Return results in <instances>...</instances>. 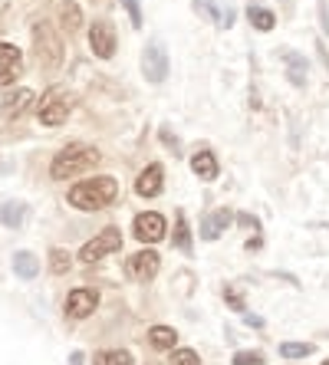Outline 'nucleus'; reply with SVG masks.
<instances>
[{"mask_svg":"<svg viewBox=\"0 0 329 365\" xmlns=\"http://www.w3.org/2000/svg\"><path fill=\"white\" fill-rule=\"evenodd\" d=\"M191 171H194V175H198L201 181H214L221 168H218V158H214L211 152H198V155L191 158Z\"/></svg>","mask_w":329,"mask_h":365,"instance_id":"a211bd4d","label":"nucleus"},{"mask_svg":"<svg viewBox=\"0 0 329 365\" xmlns=\"http://www.w3.org/2000/svg\"><path fill=\"white\" fill-rule=\"evenodd\" d=\"M122 7L128 10V20L136 30H142V7H138V0H122Z\"/></svg>","mask_w":329,"mask_h":365,"instance_id":"c85d7f7f","label":"nucleus"},{"mask_svg":"<svg viewBox=\"0 0 329 365\" xmlns=\"http://www.w3.org/2000/svg\"><path fill=\"white\" fill-rule=\"evenodd\" d=\"M34 99H36V96L30 93V89H20L17 96H10V99H4L0 112H4L7 119H20V115H24V112L30 109V106H34Z\"/></svg>","mask_w":329,"mask_h":365,"instance_id":"dca6fc26","label":"nucleus"},{"mask_svg":"<svg viewBox=\"0 0 329 365\" xmlns=\"http://www.w3.org/2000/svg\"><path fill=\"white\" fill-rule=\"evenodd\" d=\"M14 273H17L20 280H34L36 273H40V257H34L30 250H17L14 254Z\"/></svg>","mask_w":329,"mask_h":365,"instance_id":"f3484780","label":"nucleus"},{"mask_svg":"<svg viewBox=\"0 0 329 365\" xmlns=\"http://www.w3.org/2000/svg\"><path fill=\"white\" fill-rule=\"evenodd\" d=\"M194 10L211 20L214 26H224V30L234 26V17H237L234 0H194Z\"/></svg>","mask_w":329,"mask_h":365,"instance_id":"0eeeda50","label":"nucleus"},{"mask_svg":"<svg viewBox=\"0 0 329 365\" xmlns=\"http://www.w3.org/2000/svg\"><path fill=\"white\" fill-rule=\"evenodd\" d=\"M323 365H329V359H326V362H323Z\"/></svg>","mask_w":329,"mask_h":365,"instance_id":"c9c22d12","label":"nucleus"},{"mask_svg":"<svg viewBox=\"0 0 329 365\" xmlns=\"http://www.w3.org/2000/svg\"><path fill=\"white\" fill-rule=\"evenodd\" d=\"M148 342H152L155 349H161V352H171L178 342V332L171 329V326H152V329H148Z\"/></svg>","mask_w":329,"mask_h":365,"instance_id":"6ab92c4d","label":"nucleus"},{"mask_svg":"<svg viewBox=\"0 0 329 365\" xmlns=\"http://www.w3.org/2000/svg\"><path fill=\"white\" fill-rule=\"evenodd\" d=\"M280 356L283 359H306V356H313V342H283V346H280Z\"/></svg>","mask_w":329,"mask_h":365,"instance_id":"b1692460","label":"nucleus"},{"mask_svg":"<svg viewBox=\"0 0 329 365\" xmlns=\"http://www.w3.org/2000/svg\"><path fill=\"white\" fill-rule=\"evenodd\" d=\"M175 244L181 250H191V234H188V224H185V214H178V224H175Z\"/></svg>","mask_w":329,"mask_h":365,"instance_id":"a878e982","label":"nucleus"},{"mask_svg":"<svg viewBox=\"0 0 329 365\" xmlns=\"http://www.w3.org/2000/svg\"><path fill=\"white\" fill-rule=\"evenodd\" d=\"M231 221H234V214H231L228 207H218V211L204 214V221H201V237H204V240H218L221 234L228 230Z\"/></svg>","mask_w":329,"mask_h":365,"instance_id":"ddd939ff","label":"nucleus"},{"mask_svg":"<svg viewBox=\"0 0 329 365\" xmlns=\"http://www.w3.org/2000/svg\"><path fill=\"white\" fill-rule=\"evenodd\" d=\"M224 303H228L234 313H247V303H244V297H241L237 287H224Z\"/></svg>","mask_w":329,"mask_h":365,"instance_id":"cd10ccee","label":"nucleus"},{"mask_svg":"<svg viewBox=\"0 0 329 365\" xmlns=\"http://www.w3.org/2000/svg\"><path fill=\"white\" fill-rule=\"evenodd\" d=\"M171 365H201L194 349H171Z\"/></svg>","mask_w":329,"mask_h":365,"instance_id":"bb28decb","label":"nucleus"},{"mask_svg":"<svg viewBox=\"0 0 329 365\" xmlns=\"http://www.w3.org/2000/svg\"><path fill=\"white\" fill-rule=\"evenodd\" d=\"M158 254L155 250H138V254H132L126 260V273H128V280H138V283H145V280H152L155 273H158Z\"/></svg>","mask_w":329,"mask_h":365,"instance_id":"6e6552de","label":"nucleus"},{"mask_svg":"<svg viewBox=\"0 0 329 365\" xmlns=\"http://www.w3.org/2000/svg\"><path fill=\"white\" fill-rule=\"evenodd\" d=\"M234 365H263V356L260 352H234V359H231Z\"/></svg>","mask_w":329,"mask_h":365,"instance_id":"c756f323","label":"nucleus"},{"mask_svg":"<svg viewBox=\"0 0 329 365\" xmlns=\"http://www.w3.org/2000/svg\"><path fill=\"white\" fill-rule=\"evenodd\" d=\"M69 109H73V96H69L66 89H59V86L50 89V93L36 102V115H40L43 125H63Z\"/></svg>","mask_w":329,"mask_h":365,"instance_id":"20e7f679","label":"nucleus"},{"mask_svg":"<svg viewBox=\"0 0 329 365\" xmlns=\"http://www.w3.org/2000/svg\"><path fill=\"white\" fill-rule=\"evenodd\" d=\"M26 217V207L20 201H4L0 204V224L4 227H20Z\"/></svg>","mask_w":329,"mask_h":365,"instance_id":"aec40b11","label":"nucleus"},{"mask_svg":"<svg viewBox=\"0 0 329 365\" xmlns=\"http://www.w3.org/2000/svg\"><path fill=\"white\" fill-rule=\"evenodd\" d=\"M244 323H247V326H257V329H260L263 319H260V316H250V313H247V316H244Z\"/></svg>","mask_w":329,"mask_h":365,"instance_id":"473e14b6","label":"nucleus"},{"mask_svg":"<svg viewBox=\"0 0 329 365\" xmlns=\"http://www.w3.org/2000/svg\"><path fill=\"white\" fill-rule=\"evenodd\" d=\"M142 73H145V79H148L152 86L165 83V76H168V50H165V43L161 40H152L148 46H145Z\"/></svg>","mask_w":329,"mask_h":365,"instance_id":"423d86ee","label":"nucleus"},{"mask_svg":"<svg viewBox=\"0 0 329 365\" xmlns=\"http://www.w3.org/2000/svg\"><path fill=\"white\" fill-rule=\"evenodd\" d=\"M59 20H63V26H66L69 34H76L79 26H83V10L76 7V0H63L59 4Z\"/></svg>","mask_w":329,"mask_h":365,"instance_id":"412c9836","label":"nucleus"},{"mask_svg":"<svg viewBox=\"0 0 329 365\" xmlns=\"http://www.w3.org/2000/svg\"><path fill=\"white\" fill-rule=\"evenodd\" d=\"M161 178H165L161 165H148L136 181V195L138 197H158L161 195Z\"/></svg>","mask_w":329,"mask_h":365,"instance_id":"4468645a","label":"nucleus"},{"mask_svg":"<svg viewBox=\"0 0 329 365\" xmlns=\"http://www.w3.org/2000/svg\"><path fill=\"white\" fill-rule=\"evenodd\" d=\"M24 73V53L14 43H0V86H10Z\"/></svg>","mask_w":329,"mask_h":365,"instance_id":"9d476101","label":"nucleus"},{"mask_svg":"<svg viewBox=\"0 0 329 365\" xmlns=\"http://www.w3.org/2000/svg\"><path fill=\"white\" fill-rule=\"evenodd\" d=\"M161 142H165V145H171V148H175V152H178V148H181V145H178V138L171 135L168 128H161Z\"/></svg>","mask_w":329,"mask_h":365,"instance_id":"2f4dec72","label":"nucleus"},{"mask_svg":"<svg viewBox=\"0 0 329 365\" xmlns=\"http://www.w3.org/2000/svg\"><path fill=\"white\" fill-rule=\"evenodd\" d=\"M69 365H83V352H79V349L73 352V356H69Z\"/></svg>","mask_w":329,"mask_h":365,"instance_id":"72a5a7b5","label":"nucleus"},{"mask_svg":"<svg viewBox=\"0 0 329 365\" xmlns=\"http://www.w3.org/2000/svg\"><path fill=\"white\" fill-rule=\"evenodd\" d=\"M118 247H122V230L118 227H106L102 234H96L89 244L79 250V260L83 264H96V260H102V257H109L116 254Z\"/></svg>","mask_w":329,"mask_h":365,"instance_id":"39448f33","label":"nucleus"},{"mask_svg":"<svg viewBox=\"0 0 329 365\" xmlns=\"http://www.w3.org/2000/svg\"><path fill=\"white\" fill-rule=\"evenodd\" d=\"M237 224L244 230H253V234H260V221L253 217V214H237Z\"/></svg>","mask_w":329,"mask_h":365,"instance_id":"7c9ffc66","label":"nucleus"},{"mask_svg":"<svg viewBox=\"0 0 329 365\" xmlns=\"http://www.w3.org/2000/svg\"><path fill=\"white\" fill-rule=\"evenodd\" d=\"M96 306H99V293H96V289L79 287V289H73V293L66 297V313L73 316V319H86Z\"/></svg>","mask_w":329,"mask_h":365,"instance_id":"f8f14e48","label":"nucleus"},{"mask_svg":"<svg viewBox=\"0 0 329 365\" xmlns=\"http://www.w3.org/2000/svg\"><path fill=\"white\" fill-rule=\"evenodd\" d=\"M96 365H132V352L128 349H116V352H99Z\"/></svg>","mask_w":329,"mask_h":365,"instance_id":"5701e85b","label":"nucleus"},{"mask_svg":"<svg viewBox=\"0 0 329 365\" xmlns=\"http://www.w3.org/2000/svg\"><path fill=\"white\" fill-rule=\"evenodd\" d=\"M247 17H250V24L260 30V34H267V30H273L277 26V17H273L270 10H263V7H250L247 10Z\"/></svg>","mask_w":329,"mask_h":365,"instance_id":"4be33fe9","label":"nucleus"},{"mask_svg":"<svg viewBox=\"0 0 329 365\" xmlns=\"http://www.w3.org/2000/svg\"><path fill=\"white\" fill-rule=\"evenodd\" d=\"M118 195L116 178L109 175H99L93 181H79V185L69 187V204L79 207V211H99V207H109Z\"/></svg>","mask_w":329,"mask_h":365,"instance_id":"f257e3e1","label":"nucleus"},{"mask_svg":"<svg viewBox=\"0 0 329 365\" xmlns=\"http://www.w3.org/2000/svg\"><path fill=\"white\" fill-rule=\"evenodd\" d=\"M96 162H99L96 148H89V145H69V148H63L53 158L50 175L56 181H69V178H76V175H83V171H89Z\"/></svg>","mask_w":329,"mask_h":365,"instance_id":"f03ea898","label":"nucleus"},{"mask_svg":"<svg viewBox=\"0 0 329 365\" xmlns=\"http://www.w3.org/2000/svg\"><path fill=\"white\" fill-rule=\"evenodd\" d=\"M34 43H36V63L43 69H56L63 63V43H59L56 30L50 24H36L34 26Z\"/></svg>","mask_w":329,"mask_h":365,"instance_id":"7ed1b4c3","label":"nucleus"},{"mask_svg":"<svg viewBox=\"0 0 329 365\" xmlns=\"http://www.w3.org/2000/svg\"><path fill=\"white\" fill-rule=\"evenodd\" d=\"M316 4H326V0H316Z\"/></svg>","mask_w":329,"mask_h":365,"instance_id":"f704fd0d","label":"nucleus"},{"mask_svg":"<svg viewBox=\"0 0 329 365\" xmlns=\"http://www.w3.org/2000/svg\"><path fill=\"white\" fill-rule=\"evenodd\" d=\"M69 267H73V257H69L66 250H59V247L56 250H50V270L56 273V277H63Z\"/></svg>","mask_w":329,"mask_h":365,"instance_id":"393cba45","label":"nucleus"},{"mask_svg":"<svg viewBox=\"0 0 329 365\" xmlns=\"http://www.w3.org/2000/svg\"><path fill=\"white\" fill-rule=\"evenodd\" d=\"M136 237L142 240V244H158L161 237H165V217L155 211H145L136 217Z\"/></svg>","mask_w":329,"mask_h":365,"instance_id":"9b49d317","label":"nucleus"},{"mask_svg":"<svg viewBox=\"0 0 329 365\" xmlns=\"http://www.w3.org/2000/svg\"><path fill=\"white\" fill-rule=\"evenodd\" d=\"M280 60H283V66H287V76L293 86H306V60L300 56L296 50H290V46H283L280 50Z\"/></svg>","mask_w":329,"mask_h":365,"instance_id":"2eb2a0df","label":"nucleus"},{"mask_svg":"<svg viewBox=\"0 0 329 365\" xmlns=\"http://www.w3.org/2000/svg\"><path fill=\"white\" fill-rule=\"evenodd\" d=\"M89 46H93V53L99 60H112V53H116V30H112V24L96 20L93 30H89Z\"/></svg>","mask_w":329,"mask_h":365,"instance_id":"1a4fd4ad","label":"nucleus"}]
</instances>
